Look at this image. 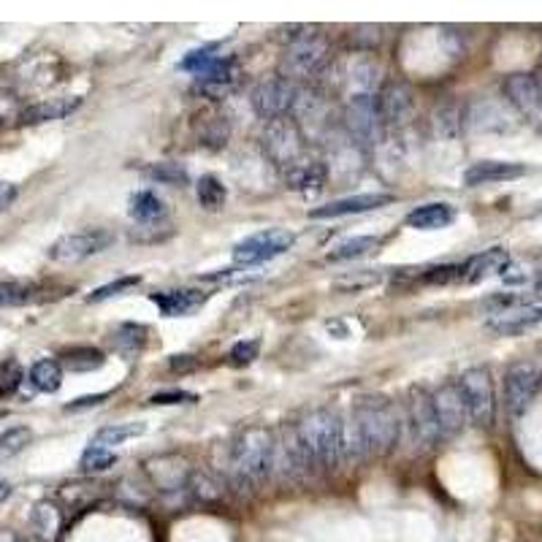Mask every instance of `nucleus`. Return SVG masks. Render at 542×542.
<instances>
[{"label":"nucleus","mask_w":542,"mask_h":542,"mask_svg":"<svg viewBox=\"0 0 542 542\" xmlns=\"http://www.w3.org/2000/svg\"><path fill=\"white\" fill-rule=\"evenodd\" d=\"M277 469V437L266 426H247L231 445V477L239 488L263 486Z\"/></svg>","instance_id":"1"},{"label":"nucleus","mask_w":542,"mask_h":542,"mask_svg":"<svg viewBox=\"0 0 542 542\" xmlns=\"http://www.w3.org/2000/svg\"><path fill=\"white\" fill-rule=\"evenodd\" d=\"M361 440H364L366 456H385L399 445L402 437V418L385 396H361L353 404V415Z\"/></svg>","instance_id":"2"},{"label":"nucleus","mask_w":542,"mask_h":542,"mask_svg":"<svg viewBox=\"0 0 542 542\" xmlns=\"http://www.w3.org/2000/svg\"><path fill=\"white\" fill-rule=\"evenodd\" d=\"M342 426L345 421L339 418V412L328 410V407L312 410L296 423L315 469L331 472L342 464Z\"/></svg>","instance_id":"3"},{"label":"nucleus","mask_w":542,"mask_h":542,"mask_svg":"<svg viewBox=\"0 0 542 542\" xmlns=\"http://www.w3.org/2000/svg\"><path fill=\"white\" fill-rule=\"evenodd\" d=\"M461 399L467 404L469 421L480 426V429H491L496 418V396H494V380L486 366H472L467 372H461L456 380Z\"/></svg>","instance_id":"4"},{"label":"nucleus","mask_w":542,"mask_h":542,"mask_svg":"<svg viewBox=\"0 0 542 542\" xmlns=\"http://www.w3.org/2000/svg\"><path fill=\"white\" fill-rule=\"evenodd\" d=\"M328 38L318 30H307L293 38L282 55V74L288 82L293 79H309L315 76L328 60Z\"/></svg>","instance_id":"5"},{"label":"nucleus","mask_w":542,"mask_h":542,"mask_svg":"<svg viewBox=\"0 0 542 542\" xmlns=\"http://www.w3.org/2000/svg\"><path fill=\"white\" fill-rule=\"evenodd\" d=\"M296 244V234L288 228H266L258 234L247 236L234 247L236 266H261L274 258L285 255Z\"/></svg>","instance_id":"6"},{"label":"nucleus","mask_w":542,"mask_h":542,"mask_svg":"<svg viewBox=\"0 0 542 542\" xmlns=\"http://www.w3.org/2000/svg\"><path fill=\"white\" fill-rule=\"evenodd\" d=\"M114 244V234L109 228H82L74 234L60 236L52 247H49V261L55 263H79L101 255Z\"/></svg>","instance_id":"7"},{"label":"nucleus","mask_w":542,"mask_h":542,"mask_svg":"<svg viewBox=\"0 0 542 542\" xmlns=\"http://www.w3.org/2000/svg\"><path fill=\"white\" fill-rule=\"evenodd\" d=\"M263 150L277 166L288 171L290 166H296L304 158V136H301L299 125L290 117H280V120L266 122L263 131Z\"/></svg>","instance_id":"8"},{"label":"nucleus","mask_w":542,"mask_h":542,"mask_svg":"<svg viewBox=\"0 0 542 542\" xmlns=\"http://www.w3.org/2000/svg\"><path fill=\"white\" fill-rule=\"evenodd\" d=\"M542 388V369L532 361H518L505 372V407L513 418H521L532 407Z\"/></svg>","instance_id":"9"},{"label":"nucleus","mask_w":542,"mask_h":542,"mask_svg":"<svg viewBox=\"0 0 542 542\" xmlns=\"http://www.w3.org/2000/svg\"><path fill=\"white\" fill-rule=\"evenodd\" d=\"M345 122L353 139L361 144H377L385 128L380 117V95H347Z\"/></svg>","instance_id":"10"},{"label":"nucleus","mask_w":542,"mask_h":542,"mask_svg":"<svg viewBox=\"0 0 542 542\" xmlns=\"http://www.w3.org/2000/svg\"><path fill=\"white\" fill-rule=\"evenodd\" d=\"M407 415H410L412 440L421 445V450L437 448L442 440L440 418H437V407H434V396L426 388H410V402H407Z\"/></svg>","instance_id":"11"},{"label":"nucleus","mask_w":542,"mask_h":542,"mask_svg":"<svg viewBox=\"0 0 542 542\" xmlns=\"http://www.w3.org/2000/svg\"><path fill=\"white\" fill-rule=\"evenodd\" d=\"M296 101H299V87L288 82L285 76H282V79H266V82H261V85L253 90V95H250L255 114L263 117L266 122L288 117V114L296 109Z\"/></svg>","instance_id":"12"},{"label":"nucleus","mask_w":542,"mask_h":542,"mask_svg":"<svg viewBox=\"0 0 542 542\" xmlns=\"http://www.w3.org/2000/svg\"><path fill=\"white\" fill-rule=\"evenodd\" d=\"M507 101L532 128L542 131V87L534 74H510L505 79Z\"/></svg>","instance_id":"13"},{"label":"nucleus","mask_w":542,"mask_h":542,"mask_svg":"<svg viewBox=\"0 0 542 542\" xmlns=\"http://www.w3.org/2000/svg\"><path fill=\"white\" fill-rule=\"evenodd\" d=\"M274 472H282V477H288V480H304L318 472L301 442L296 423L285 426L277 440V469Z\"/></svg>","instance_id":"14"},{"label":"nucleus","mask_w":542,"mask_h":542,"mask_svg":"<svg viewBox=\"0 0 542 542\" xmlns=\"http://www.w3.org/2000/svg\"><path fill=\"white\" fill-rule=\"evenodd\" d=\"M542 323V304H526V301H513L507 307L496 309L488 318V328L502 334V337H518L529 328Z\"/></svg>","instance_id":"15"},{"label":"nucleus","mask_w":542,"mask_h":542,"mask_svg":"<svg viewBox=\"0 0 542 542\" xmlns=\"http://www.w3.org/2000/svg\"><path fill=\"white\" fill-rule=\"evenodd\" d=\"M434 396V407H437V418H440V429H442V440L448 437H456L464 431L469 421L467 404L461 399V391H458L456 383H445Z\"/></svg>","instance_id":"16"},{"label":"nucleus","mask_w":542,"mask_h":542,"mask_svg":"<svg viewBox=\"0 0 542 542\" xmlns=\"http://www.w3.org/2000/svg\"><path fill=\"white\" fill-rule=\"evenodd\" d=\"M396 198L391 193H358V196L339 198L326 206L312 209L309 217L312 220H337V217H350V215H364V212H374V209H383V206L393 204Z\"/></svg>","instance_id":"17"},{"label":"nucleus","mask_w":542,"mask_h":542,"mask_svg":"<svg viewBox=\"0 0 542 542\" xmlns=\"http://www.w3.org/2000/svg\"><path fill=\"white\" fill-rule=\"evenodd\" d=\"M212 293L196 288H179V290H160V293H152V304L160 309L163 318H187L193 315L196 309H201L209 301Z\"/></svg>","instance_id":"18"},{"label":"nucleus","mask_w":542,"mask_h":542,"mask_svg":"<svg viewBox=\"0 0 542 542\" xmlns=\"http://www.w3.org/2000/svg\"><path fill=\"white\" fill-rule=\"evenodd\" d=\"M507 266H510V253H507L505 247H491V250H483V253L472 255V258L461 263V277H458V282L477 285V282L496 277V274L505 277Z\"/></svg>","instance_id":"19"},{"label":"nucleus","mask_w":542,"mask_h":542,"mask_svg":"<svg viewBox=\"0 0 542 542\" xmlns=\"http://www.w3.org/2000/svg\"><path fill=\"white\" fill-rule=\"evenodd\" d=\"M415 114V98L407 85H388L380 93V117L385 128H402Z\"/></svg>","instance_id":"20"},{"label":"nucleus","mask_w":542,"mask_h":542,"mask_svg":"<svg viewBox=\"0 0 542 542\" xmlns=\"http://www.w3.org/2000/svg\"><path fill=\"white\" fill-rule=\"evenodd\" d=\"M526 174L524 163H510V160H480L475 166L464 171V185H496V182H510Z\"/></svg>","instance_id":"21"},{"label":"nucleus","mask_w":542,"mask_h":542,"mask_svg":"<svg viewBox=\"0 0 542 542\" xmlns=\"http://www.w3.org/2000/svg\"><path fill=\"white\" fill-rule=\"evenodd\" d=\"M147 475L152 477V483L163 491H179V488H187L190 483V469H187V461L179 456H158L147 461Z\"/></svg>","instance_id":"22"},{"label":"nucleus","mask_w":542,"mask_h":542,"mask_svg":"<svg viewBox=\"0 0 542 542\" xmlns=\"http://www.w3.org/2000/svg\"><path fill=\"white\" fill-rule=\"evenodd\" d=\"M285 182H288L290 190H296L301 196H318L326 185V166L320 160L301 158L296 166L285 171Z\"/></svg>","instance_id":"23"},{"label":"nucleus","mask_w":542,"mask_h":542,"mask_svg":"<svg viewBox=\"0 0 542 542\" xmlns=\"http://www.w3.org/2000/svg\"><path fill=\"white\" fill-rule=\"evenodd\" d=\"M82 106V98H47V101H38L28 106L25 112L19 114L22 125H41V122H55L66 120L68 114H74Z\"/></svg>","instance_id":"24"},{"label":"nucleus","mask_w":542,"mask_h":542,"mask_svg":"<svg viewBox=\"0 0 542 542\" xmlns=\"http://www.w3.org/2000/svg\"><path fill=\"white\" fill-rule=\"evenodd\" d=\"M198 87L212 98H223L236 87V63L231 57H217L204 74L196 76Z\"/></svg>","instance_id":"25"},{"label":"nucleus","mask_w":542,"mask_h":542,"mask_svg":"<svg viewBox=\"0 0 542 542\" xmlns=\"http://www.w3.org/2000/svg\"><path fill=\"white\" fill-rule=\"evenodd\" d=\"M456 220V206L445 204V201H434V204L415 206L404 223L415 228V231H440L448 228Z\"/></svg>","instance_id":"26"},{"label":"nucleus","mask_w":542,"mask_h":542,"mask_svg":"<svg viewBox=\"0 0 542 542\" xmlns=\"http://www.w3.org/2000/svg\"><path fill=\"white\" fill-rule=\"evenodd\" d=\"M128 215H131L136 223L152 225L169 215V206H166V201H163L158 193H152V190H136V193L128 198Z\"/></svg>","instance_id":"27"},{"label":"nucleus","mask_w":542,"mask_h":542,"mask_svg":"<svg viewBox=\"0 0 542 542\" xmlns=\"http://www.w3.org/2000/svg\"><path fill=\"white\" fill-rule=\"evenodd\" d=\"M147 334H150V328L144 326V323H120V326L114 328V347H117V353L125 358H136L147 345Z\"/></svg>","instance_id":"28"},{"label":"nucleus","mask_w":542,"mask_h":542,"mask_svg":"<svg viewBox=\"0 0 542 542\" xmlns=\"http://www.w3.org/2000/svg\"><path fill=\"white\" fill-rule=\"evenodd\" d=\"M28 380L38 393H57L63 385V364L55 358H41L30 366Z\"/></svg>","instance_id":"29"},{"label":"nucleus","mask_w":542,"mask_h":542,"mask_svg":"<svg viewBox=\"0 0 542 542\" xmlns=\"http://www.w3.org/2000/svg\"><path fill=\"white\" fill-rule=\"evenodd\" d=\"M383 244L380 236H350L345 242H339L331 253H328V261L342 263V261H356V258H364V255L374 253L377 247Z\"/></svg>","instance_id":"30"},{"label":"nucleus","mask_w":542,"mask_h":542,"mask_svg":"<svg viewBox=\"0 0 542 542\" xmlns=\"http://www.w3.org/2000/svg\"><path fill=\"white\" fill-rule=\"evenodd\" d=\"M63 369H68V372H79V374H87V372H98L103 364H106V356H103L98 347H71V350H66L63 353Z\"/></svg>","instance_id":"31"},{"label":"nucleus","mask_w":542,"mask_h":542,"mask_svg":"<svg viewBox=\"0 0 542 542\" xmlns=\"http://www.w3.org/2000/svg\"><path fill=\"white\" fill-rule=\"evenodd\" d=\"M30 524L38 532V537L44 542H57L60 537V526H63V518H60V510H57L52 502H38L33 515H30Z\"/></svg>","instance_id":"32"},{"label":"nucleus","mask_w":542,"mask_h":542,"mask_svg":"<svg viewBox=\"0 0 542 542\" xmlns=\"http://www.w3.org/2000/svg\"><path fill=\"white\" fill-rule=\"evenodd\" d=\"M147 431L144 423H112V426H103L93 434V445H101V448H117L122 442L136 440Z\"/></svg>","instance_id":"33"},{"label":"nucleus","mask_w":542,"mask_h":542,"mask_svg":"<svg viewBox=\"0 0 542 542\" xmlns=\"http://www.w3.org/2000/svg\"><path fill=\"white\" fill-rule=\"evenodd\" d=\"M38 293H41V288H38L36 282H0V309L25 307V304L38 299Z\"/></svg>","instance_id":"34"},{"label":"nucleus","mask_w":542,"mask_h":542,"mask_svg":"<svg viewBox=\"0 0 542 542\" xmlns=\"http://www.w3.org/2000/svg\"><path fill=\"white\" fill-rule=\"evenodd\" d=\"M196 198L206 212H220L225 206V198H228V190H225V185L220 179L212 177V174H206V177H201L196 182Z\"/></svg>","instance_id":"35"},{"label":"nucleus","mask_w":542,"mask_h":542,"mask_svg":"<svg viewBox=\"0 0 542 542\" xmlns=\"http://www.w3.org/2000/svg\"><path fill=\"white\" fill-rule=\"evenodd\" d=\"M117 464V453L109 448H101V445H87V450L79 458V469L85 472V475H98V472H106V469H112Z\"/></svg>","instance_id":"36"},{"label":"nucleus","mask_w":542,"mask_h":542,"mask_svg":"<svg viewBox=\"0 0 542 542\" xmlns=\"http://www.w3.org/2000/svg\"><path fill=\"white\" fill-rule=\"evenodd\" d=\"M30 440H33V431L28 426H11L0 434V461L6 458H14L17 453L28 448Z\"/></svg>","instance_id":"37"},{"label":"nucleus","mask_w":542,"mask_h":542,"mask_svg":"<svg viewBox=\"0 0 542 542\" xmlns=\"http://www.w3.org/2000/svg\"><path fill=\"white\" fill-rule=\"evenodd\" d=\"M141 285V277L139 274H125V277H117L114 282H109V285H101V288H95L90 296H87V301L90 304H98V301H106V299H114V296H122V293H128V290L139 288Z\"/></svg>","instance_id":"38"},{"label":"nucleus","mask_w":542,"mask_h":542,"mask_svg":"<svg viewBox=\"0 0 542 542\" xmlns=\"http://www.w3.org/2000/svg\"><path fill=\"white\" fill-rule=\"evenodd\" d=\"M187 488H190V491H193L201 502H215V499H220V494H223L215 480H212L209 475H204V472H193Z\"/></svg>","instance_id":"39"},{"label":"nucleus","mask_w":542,"mask_h":542,"mask_svg":"<svg viewBox=\"0 0 542 542\" xmlns=\"http://www.w3.org/2000/svg\"><path fill=\"white\" fill-rule=\"evenodd\" d=\"M217 57H220V55H215V49H209V47L196 49V52H190V55H187L185 60L179 63V68H182V71H187V74L201 76L206 71V68L215 63Z\"/></svg>","instance_id":"40"},{"label":"nucleus","mask_w":542,"mask_h":542,"mask_svg":"<svg viewBox=\"0 0 542 542\" xmlns=\"http://www.w3.org/2000/svg\"><path fill=\"white\" fill-rule=\"evenodd\" d=\"M258 353H261V339H242L231 347L228 358L234 366H250L258 358Z\"/></svg>","instance_id":"41"},{"label":"nucleus","mask_w":542,"mask_h":542,"mask_svg":"<svg viewBox=\"0 0 542 542\" xmlns=\"http://www.w3.org/2000/svg\"><path fill=\"white\" fill-rule=\"evenodd\" d=\"M22 366L17 361H6L0 366V396H11L22 385Z\"/></svg>","instance_id":"42"},{"label":"nucleus","mask_w":542,"mask_h":542,"mask_svg":"<svg viewBox=\"0 0 542 542\" xmlns=\"http://www.w3.org/2000/svg\"><path fill=\"white\" fill-rule=\"evenodd\" d=\"M152 179H158V182H166V185H185L187 174L174 163H160L155 169L150 171Z\"/></svg>","instance_id":"43"},{"label":"nucleus","mask_w":542,"mask_h":542,"mask_svg":"<svg viewBox=\"0 0 542 542\" xmlns=\"http://www.w3.org/2000/svg\"><path fill=\"white\" fill-rule=\"evenodd\" d=\"M198 396L196 393H187V391H163L150 396V404L155 407H171V404H196Z\"/></svg>","instance_id":"44"},{"label":"nucleus","mask_w":542,"mask_h":542,"mask_svg":"<svg viewBox=\"0 0 542 542\" xmlns=\"http://www.w3.org/2000/svg\"><path fill=\"white\" fill-rule=\"evenodd\" d=\"M112 393H93V396H79L71 404H66V412H79V410H90V407H98L109 399Z\"/></svg>","instance_id":"45"},{"label":"nucleus","mask_w":542,"mask_h":542,"mask_svg":"<svg viewBox=\"0 0 542 542\" xmlns=\"http://www.w3.org/2000/svg\"><path fill=\"white\" fill-rule=\"evenodd\" d=\"M19 196V187L14 182H6V179H0V215L9 209Z\"/></svg>","instance_id":"46"},{"label":"nucleus","mask_w":542,"mask_h":542,"mask_svg":"<svg viewBox=\"0 0 542 542\" xmlns=\"http://www.w3.org/2000/svg\"><path fill=\"white\" fill-rule=\"evenodd\" d=\"M169 369L171 372H179V374L193 372V369H198V361L193 356H174L169 361Z\"/></svg>","instance_id":"47"},{"label":"nucleus","mask_w":542,"mask_h":542,"mask_svg":"<svg viewBox=\"0 0 542 542\" xmlns=\"http://www.w3.org/2000/svg\"><path fill=\"white\" fill-rule=\"evenodd\" d=\"M11 494H14V486H11L9 480H0V505H3L6 499H9Z\"/></svg>","instance_id":"48"},{"label":"nucleus","mask_w":542,"mask_h":542,"mask_svg":"<svg viewBox=\"0 0 542 542\" xmlns=\"http://www.w3.org/2000/svg\"><path fill=\"white\" fill-rule=\"evenodd\" d=\"M0 542H22V540H19V537H14V534L3 532V534H0Z\"/></svg>","instance_id":"49"},{"label":"nucleus","mask_w":542,"mask_h":542,"mask_svg":"<svg viewBox=\"0 0 542 542\" xmlns=\"http://www.w3.org/2000/svg\"><path fill=\"white\" fill-rule=\"evenodd\" d=\"M537 82H540V87H542V68H540V74H537Z\"/></svg>","instance_id":"50"}]
</instances>
